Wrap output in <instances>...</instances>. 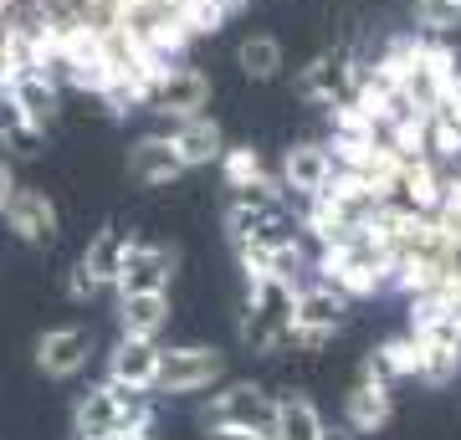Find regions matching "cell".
<instances>
[{"label":"cell","mask_w":461,"mask_h":440,"mask_svg":"<svg viewBox=\"0 0 461 440\" xmlns=\"http://www.w3.org/2000/svg\"><path fill=\"white\" fill-rule=\"evenodd\" d=\"M154 420V405L144 400V390H123V384H98L87 390L72 409V425H77V440H103V436H123V430H149Z\"/></svg>","instance_id":"obj_1"},{"label":"cell","mask_w":461,"mask_h":440,"mask_svg":"<svg viewBox=\"0 0 461 440\" xmlns=\"http://www.w3.org/2000/svg\"><path fill=\"white\" fill-rule=\"evenodd\" d=\"M293 302L297 287L293 277H247V318H241V338L257 354H272L293 338Z\"/></svg>","instance_id":"obj_2"},{"label":"cell","mask_w":461,"mask_h":440,"mask_svg":"<svg viewBox=\"0 0 461 440\" xmlns=\"http://www.w3.org/2000/svg\"><path fill=\"white\" fill-rule=\"evenodd\" d=\"M364 77V67L348 51H318L313 62L297 72V98L313 103V108H333L354 93V82Z\"/></svg>","instance_id":"obj_3"},{"label":"cell","mask_w":461,"mask_h":440,"mask_svg":"<svg viewBox=\"0 0 461 440\" xmlns=\"http://www.w3.org/2000/svg\"><path fill=\"white\" fill-rule=\"evenodd\" d=\"M272 415H277V400H267L257 384H230L226 394H215L211 409H205V425L211 430H247V436H272Z\"/></svg>","instance_id":"obj_4"},{"label":"cell","mask_w":461,"mask_h":440,"mask_svg":"<svg viewBox=\"0 0 461 440\" xmlns=\"http://www.w3.org/2000/svg\"><path fill=\"white\" fill-rule=\"evenodd\" d=\"M226 369V359L215 348H200V343H185V348H159V374H154V390L159 394H195L205 384H215Z\"/></svg>","instance_id":"obj_5"},{"label":"cell","mask_w":461,"mask_h":440,"mask_svg":"<svg viewBox=\"0 0 461 440\" xmlns=\"http://www.w3.org/2000/svg\"><path fill=\"white\" fill-rule=\"evenodd\" d=\"M149 108L169 123H185V118H200L211 108V77L200 72V67H169L165 77L154 82V93H149Z\"/></svg>","instance_id":"obj_6"},{"label":"cell","mask_w":461,"mask_h":440,"mask_svg":"<svg viewBox=\"0 0 461 440\" xmlns=\"http://www.w3.org/2000/svg\"><path fill=\"white\" fill-rule=\"evenodd\" d=\"M348 318V297L339 287H303L293 302V343H323L333 338Z\"/></svg>","instance_id":"obj_7"},{"label":"cell","mask_w":461,"mask_h":440,"mask_svg":"<svg viewBox=\"0 0 461 440\" xmlns=\"http://www.w3.org/2000/svg\"><path fill=\"white\" fill-rule=\"evenodd\" d=\"M175 277V251L169 246H149V241H129L123 246V266H118V297L123 292H165Z\"/></svg>","instance_id":"obj_8"},{"label":"cell","mask_w":461,"mask_h":440,"mask_svg":"<svg viewBox=\"0 0 461 440\" xmlns=\"http://www.w3.org/2000/svg\"><path fill=\"white\" fill-rule=\"evenodd\" d=\"M93 354V333L87 328H51L36 338V369L47 379H72Z\"/></svg>","instance_id":"obj_9"},{"label":"cell","mask_w":461,"mask_h":440,"mask_svg":"<svg viewBox=\"0 0 461 440\" xmlns=\"http://www.w3.org/2000/svg\"><path fill=\"white\" fill-rule=\"evenodd\" d=\"M129 175L139 184H149V190H165V184L180 180L185 164H180V154H175V144H169V133H144V139L129 148Z\"/></svg>","instance_id":"obj_10"},{"label":"cell","mask_w":461,"mask_h":440,"mask_svg":"<svg viewBox=\"0 0 461 440\" xmlns=\"http://www.w3.org/2000/svg\"><path fill=\"white\" fill-rule=\"evenodd\" d=\"M5 220H11V230H16L26 246H51L57 241V205H51L41 190H21L11 195V205H5Z\"/></svg>","instance_id":"obj_11"},{"label":"cell","mask_w":461,"mask_h":440,"mask_svg":"<svg viewBox=\"0 0 461 440\" xmlns=\"http://www.w3.org/2000/svg\"><path fill=\"white\" fill-rule=\"evenodd\" d=\"M333 175V154L329 144H293L282 154V190H293V195L313 200Z\"/></svg>","instance_id":"obj_12"},{"label":"cell","mask_w":461,"mask_h":440,"mask_svg":"<svg viewBox=\"0 0 461 440\" xmlns=\"http://www.w3.org/2000/svg\"><path fill=\"white\" fill-rule=\"evenodd\" d=\"M154 374H159L154 338H118V348L108 354V379L123 390H154Z\"/></svg>","instance_id":"obj_13"},{"label":"cell","mask_w":461,"mask_h":440,"mask_svg":"<svg viewBox=\"0 0 461 440\" xmlns=\"http://www.w3.org/2000/svg\"><path fill=\"white\" fill-rule=\"evenodd\" d=\"M395 195H400V205H411V211L436 215V211H441V200H446V180L436 175V164H430L426 154H415V159L400 164Z\"/></svg>","instance_id":"obj_14"},{"label":"cell","mask_w":461,"mask_h":440,"mask_svg":"<svg viewBox=\"0 0 461 440\" xmlns=\"http://www.w3.org/2000/svg\"><path fill=\"white\" fill-rule=\"evenodd\" d=\"M169 144H175V154H180L185 169H205V164L221 159V148H226V133H221V123L215 118H185V123H175V133H169Z\"/></svg>","instance_id":"obj_15"},{"label":"cell","mask_w":461,"mask_h":440,"mask_svg":"<svg viewBox=\"0 0 461 440\" xmlns=\"http://www.w3.org/2000/svg\"><path fill=\"white\" fill-rule=\"evenodd\" d=\"M0 93H5V98H16V108L32 118L36 129H47L51 118H57V82H51V72L26 67V72H16V77L5 82Z\"/></svg>","instance_id":"obj_16"},{"label":"cell","mask_w":461,"mask_h":440,"mask_svg":"<svg viewBox=\"0 0 461 440\" xmlns=\"http://www.w3.org/2000/svg\"><path fill=\"white\" fill-rule=\"evenodd\" d=\"M118 323H123V338H159V328L169 323V297L165 292H123L118 297Z\"/></svg>","instance_id":"obj_17"},{"label":"cell","mask_w":461,"mask_h":440,"mask_svg":"<svg viewBox=\"0 0 461 440\" xmlns=\"http://www.w3.org/2000/svg\"><path fill=\"white\" fill-rule=\"evenodd\" d=\"M390 409H395V400H390V384H375V379H364L359 390L348 394L344 405V420L354 436H375L379 425L390 420Z\"/></svg>","instance_id":"obj_18"},{"label":"cell","mask_w":461,"mask_h":440,"mask_svg":"<svg viewBox=\"0 0 461 440\" xmlns=\"http://www.w3.org/2000/svg\"><path fill=\"white\" fill-rule=\"evenodd\" d=\"M323 436V415L308 394H282L277 415H272V440H318Z\"/></svg>","instance_id":"obj_19"},{"label":"cell","mask_w":461,"mask_h":440,"mask_svg":"<svg viewBox=\"0 0 461 440\" xmlns=\"http://www.w3.org/2000/svg\"><path fill=\"white\" fill-rule=\"evenodd\" d=\"M123 230H113V226H103L98 236H93V241H87V251H83V261H77V266H83L87 277L98 282V287H113L118 282V266H123Z\"/></svg>","instance_id":"obj_20"},{"label":"cell","mask_w":461,"mask_h":440,"mask_svg":"<svg viewBox=\"0 0 461 440\" xmlns=\"http://www.w3.org/2000/svg\"><path fill=\"white\" fill-rule=\"evenodd\" d=\"M236 62H241V72H247L251 82H267L282 72V41L267 31H251L241 47H236Z\"/></svg>","instance_id":"obj_21"},{"label":"cell","mask_w":461,"mask_h":440,"mask_svg":"<svg viewBox=\"0 0 461 440\" xmlns=\"http://www.w3.org/2000/svg\"><path fill=\"white\" fill-rule=\"evenodd\" d=\"M221 175H226V190H247V184H262L267 180V164H262V154L251 144H241V148H221Z\"/></svg>","instance_id":"obj_22"},{"label":"cell","mask_w":461,"mask_h":440,"mask_svg":"<svg viewBox=\"0 0 461 440\" xmlns=\"http://www.w3.org/2000/svg\"><path fill=\"white\" fill-rule=\"evenodd\" d=\"M0 144L16 148V154H36V144H41V129H36L32 118L16 108V98H5V93H0Z\"/></svg>","instance_id":"obj_23"},{"label":"cell","mask_w":461,"mask_h":440,"mask_svg":"<svg viewBox=\"0 0 461 440\" xmlns=\"http://www.w3.org/2000/svg\"><path fill=\"white\" fill-rule=\"evenodd\" d=\"M415 343H420V369H415V374L426 379V384H446V379H456L461 343H436V338H415Z\"/></svg>","instance_id":"obj_24"},{"label":"cell","mask_w":461,"mask_h":440,"mask_svg":"<svg viewBox=\"0 0 461 440\" xmlns=\"http://www.w3.org/2000/svg\"><path fill=\"white\" fill-rule=\"evenodd\" d=\"M175 16H180V26L190 36H215L221 26H226V16H221V5H215V0H185Z\"/></svg>","instance_id":"obj_25"},{"label":"cell","mask_w":461,"mask_h":440,"mask_svg":"<svg viewBox=\"0 0 461 440\" xmlns=\"http://www.w3.org/2000/svg\"><path fill=\"white\" fill-rule=\"evenodd\" d=\"M415 21H420L430 36L456 31L461 26V0H415Z\"/></svg>","instance_id":"obj_26"},{"label":"cell","mask_w":461,"mask_h":440,"mask_svg":"<svg viewBox=\"0 0 461 440\" xmlns=\"http://www.w3.org/2000/svg\"><path fill=\"white\" fill-rule=\"evenodd\" d=\"M426 148L446 154V159H461V123L446 113H430L426 118Z\"/></svg>","instance_id":"obj_27"},{"label":"cell","mask_w":461,"mask_h":440,"mask_svg":"<svg viewBox=\"0 0 461 440\" xmlns=\"http://www.w3.org/2000/svg\"><path fill=\"white\" fill-rule=\"evenodd\" d=\"M103 287L93 277H87L83 266H72V282H67V297H72V302H93V297H98Z\"/></svg>","instance_id":"obj_28"},{"label":"cell","mask_w":461,"mask_h":440,"mask_svg":"<svg viewBox=\"0 0 461 440\" xmlns=\"http://www.w3.org/2000/svg\"><path fill=\"white\" fill-rule=\"evenodd\" d=\"M11 195H16V175H11V164L0 159V211L11 205Z\"/></svg>","instance_id":"obj_29"},{"label":"cell","mask_w":461,"mask_h":440,"mask_svg":"<svg viewBox=\"0 0 461 440\" xmlns=\"http://www.w3.org/2000/svg\"><path fill=\"white\" fill-rule=\"evenodd\" d=\"M215 5H221V16H241V11H247V0H215Z\"/></svg>","instance_id":"obj_30"},{"label":"cell","mask_w":461,"mask_h":440,"mask_svg":"<svg viewBox=\"0 0 461 440\" xmlns=\"http://www.w3.org/2000/svg\"><path fill=\"white\" fill-rule=\"evenodd\" d=\"M215 440H272V436H247V430H215Z\"/></svg>","instance_id":"obj_31"},{"label":"cell","mask_w":461,"mask_h":440,"mask_svg":"<svg viewBox=\"0 0 461 440\" xmlns=\"http://www.w3.org/2000/svg\"><path fill=\"white\" fill-rule=\"evenodd\" d=\"M318 440H354V430H329V425H323V436Z\"/></svg>","instance_id":"obj_32"},{"label":"cell","mask_w":461,"mask_h":440,"mask_svg":"<svg viewBox=\"0 0 461 440\" xmlns=\"http://www.w3.org/2000/svg\"><path fill=\"white\" fill-rule=\"evenodd\" d=\"M103 440H149L144 430H123V436H103Z\"/></svg>","instance_id":"obj_33"}]
</instances>
